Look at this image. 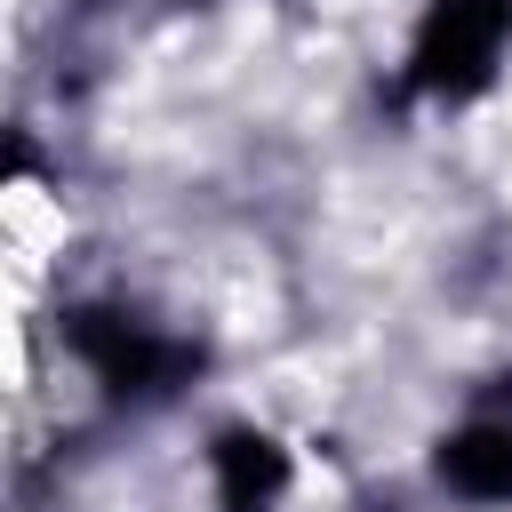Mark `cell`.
I'll list each match as a JSON object with an SVG mask.
<instances>
[{
    "label": "cell",
    "mask_w": 512,
    "mask_h": 512,
    "mask_svg": "<svg viewBox=\"0 0 512 512\" xmlns=\"http://www.w3.org/2000/svg\"><path fill=\"white\" fill-rule=\"evenodd\" d=\"M56 344L72 360V376L88 384L96 408L112 416H160L176 400H192V384L208 376V336L144 312L136 296H72L56 312Z\"/></svg>",
    "instance_id": "6da1fadb"
},
{
    "label": "cell",
    "mask_w": 512,
    "mask_h": 512,
    "mask_svg": "<svg viewBox=\"0 0 512 512\" xmlns=\"http://www.w3.org/2000/svg\"><path fill=\"white\" fill-rule=\"evenodd\" d=\"M512 80V0H416L392 88L416 112H480Z\"/></svg>",
    "instance_id": "7a4b0ae2"
},
{
    "label": "cell",
    "mask_w": 512,
    "mask_h": 512,
    "mask_svg": "<svg viewBox=\"0 0 512 512\" xmlns=\"http://www.w3.org/2000/svg\"><path fill=\"white\" fill-rule=\"evenodd\" d=\"M200 496L208 512H288L304 496V448L272 416H216L200 432Z\"/></svg>",
    "instance_id": "3957f363"
},
{
    "label": "cell",
    "mask_w": 512,
    "mask_h": 512,
    "mask_svg": "<svg viewBox=\"0 0 512 512\" xmlns=\"http://www.w3.org/2000/svg\"><path fill=\"white\" fill-rule=\"evenodd\" d=\"M424 488L448 512H512V416L464 408L424 440Z\"/></svg>",
    "instance_id": "277c9868"
},
{
    "label": "cell",
    "mask_w": 512,
    "mask_h": 512,
    "mask_svg": "<svg viewBox=\"0 0 512 512\" xmlns=\"http://www.w3.org/2000/svg\"><path fill=\"white\" fill-rule=\"evenodd\" d=\"M344 512H408V504H400V496H384V488H368V496H352Z\"/></svg>",
    "instance_id": "5b68a950"
},
{
    "label": "cell",
    "mask_w": 512,
    "mask_h": 512,
    "mask_svg": "<svg viewBox=\"0 0 512 512\" xmlns=\"http://www.w3.org/2000/svg\"><path fill=\"white\" fill-rule=\"evenodd\" d=\"M160 8H176V16H208V8H224V0H160Z\"/></svg>",
    "instance_id": "8992f818"
}]
</instances>
